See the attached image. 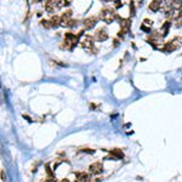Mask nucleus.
Masks as SVG:
<instances>
[{
	"label": "nucleus",
	"instance_id": "3",
	"mask_svg": "<svg viewBox=\"0 0 182 182\" xmlns=\"http://www.w3.org/2000/svg\"><path fill=\"white\" fill-rule=\"evenodd\" d=\"M94 40H95V38H92L91 35H85V37H83V39L80 40V45H81V47H84L86 50L92 51V50H95Z\"/></svg>",
	"mask_w": 182,
	"mask_h": 182
},
{
	"label": "nucleus",
	"instance_id": "16",
	"mask_svg": "<svg viewBox=\"0 0 182 182\" xmlns=\"http://www.w3.org/2000/svg\"><path fill=\"white\" fill-rule=\"evenodd\" d=\"M55 1H56V4H57V6H58V9L69 5V3L67 1V0H55Z\"/></svg>",
	"mask_w": 182,
	"mask_h": 182
},
{
	"label": "nucleus",
	"instance_id": "12",
	"mask_svg": "<svg viewBox=\"0 0 182 182\" xmlns=\"http://www.w3.org/2000/svg\"><path fill=\"white\" fill-rule=\"evenodd\" d=\"M76 181L78 182H91V176L88 172H78L76 174Z\"/></svg>",
	"mask_w": 182,
	"mask_h": 182
},
{
	"label": "nucleus",
	"instance_id": "6",
	"mask_svg": "<svg viewBox=\"0 0 182 182\" xmlns=\"http://www.w3.org/2000/svg\"><path fill=\"white\" fill-rule=\"evenodd\" d=\"M176 40L177 39H174V40H171L169 43H165L164 46L161 47V50L164 51V52H172V51H175L177 47L180 46V44H179V43H176Z\"/></svg>",
	"mask_w": 182,
	"mask_h": 182
},
{
	"label": "nucleus",
	"instance_id": "2",
	"mask_svg": "<svg viewBox=\"0 0 182 182\" xmlns=\"http://www.w3.org/2000/svg\"><path fill=\"white\" fill-rule=\"evenodd\" d=\"M117 13L114 10H112V9H108V7H104L101 10V12H100V18L104 22V23H113L114 21L117 20Z\"/></svg>",
	"mask_w": 182,
	"mask_h": 182
},
{
	"label": "nucleus",
	"instance_id": "21",
	"mask_svg": "<svg viewBox=\"0 0 182 182\" xmlns=\"http://www.w3.org/2000/svg\"><path fill=\"white\" fill-rule=\"evenodd\" d=\"M152 20H148V18H145V21H143V25H147V26H152Z\"/></svg>",
	"mask_w": 182,
	"mask_h": 182
},
{
	"label": "nucleus",
	"instance_id": "19",
	"mask_svg": "<svg viewBox=\"0 0 182 182\" xmlns=\"http://www.w3.org/2000/svg\"><path fill=\"white\" fill-rule=\"evenodd\" d=\"M122 6H123L122 0H114V7H116V9H120Z\"/></svg>",
	"mask_w": 182,
	"mask_h": 182
},
{
	"label": "nucleus",
	"instance_id": "13",
	"mask_svg": "<svg viewBox=\"0 0 182 182\" xmlns=\"http://www.w3.org/2000/svg\"><path fill=\"white\" fill-rule=\"evenodd\" d=\"M50 23H51V26L52 27H58L61 25V16L58 15H54L51 18H50Z\"/></svg>",
	"mask_w": 182,
	"mask_h": 182
},
{
	"label": "nucleus",
	"instance_id": "11",
	"mask_svg": "<svg viewBox=\"0 0 182 182\" xmlns=\"http://www.w3.org/2000/svg\"><path fill=\"white\" fill-rule=\"evenodd\" d=\"M149 10L153 12H158L160 10V7H163V0H152L149 4Z\"/></svg>",
	"mask_w": 182,
	"mask_h": 182
},
{
	"label": "nucleus",
	"instance_id": "15",
	"mask_svg": "<svg viewBox=\"0 0 182 182\" xmlns=\"http://www.w3.org/2000/svg\"><path fill=\"white\" fill-rule=\"evenodd\" d=\"M169 28H170V22L169 21H166L164 25H163V27H161V31H163V35H166L167 34V32H169Z\"/></svg>",
	"mask_w": 182,
	"mask_h": 182
},
{
	"label": "nucleus",
	"instance_id": "25",
	"mask_svg": "<svg viewBox=\"0 0 182 182\" xmlns=\"http://www.w3.org/2000/svg\"><path fill=\"white\" fill-rule=\"evenodd\" d=\"M60 182H69V181L67 180V179H63V180H62V181H60Z\"/></svg>",
	"mask_w": 182,
	"mask_h": 182
},
{
	"label": "nucleus",
	"instance_id": "9",
	"mask_svg": "<svg viewBox=\"0 0 182 182\" xmlns=\"http://www.w3.org/2000/svg\"><path fill=\"white\" fill-rule=\"evenodd\" d=\"M94 38H95V40H97V41H104L108 39V33L104 28H100V29H97V32L95 33Z\"/></svg>",
	"mask_w": 182,
	"mask_h": 182
},
{
	"label": "nucleus",
	"instance_id": "22",
	"mask_svg": "<svg viewBox=\"0 0 182 182\" xmlns=\"http://www.w3.org/2000/svg\"><path fill=\"white\" fill-rule=\"evenodd\" d=\"M1 180H3V181L6 180V176H5V174H4V170H1Z\"/></svg>",
	"mask_w": 182,
	"mask_h": 182
},
{
	"label": "nucleus",
	"instance_id": "18",
	"mask_svg": "<svg viewBox=\"0 0 182 182\" xmlns=\"http://www.w3.org/2000/svg\"><path fill=\"white\" fill-rule=\"evenodd\" d=\"M175 26L176 27H182V15L175 20Z\"/></svg>",
	"mask_w": 182,
	"mask_h": 182
},
{
	"label": "nucleus",
	"instance_id": "5",
	"mask_svg": "<svg viewBox=\"0 0 182 182\" xmlns=\"http://www.w3.org/2000/svg\"><path fill=\"white\" fill-rule=\"evenodd\" d=\"M163 34H160V33H158V32H154V33H152L151 34V37L147 39V41L151 45H153L154 47H158L157 46V44H159V43L161 41V39H163Z\"/></svg>",
	"mask_w": 182,
	"mask_h": 182
},
{
	"label": "nucleus",
	"instance_id": "27",
	"mask_svg": "<svg viewBox=\"0 0 182 182\" xmlns=\"http://www.w3.org/2000/svg\"><path fill=\"white\" fill-rule=\"evenodd\" d=\"M141 1H142V0H141Z\"/></svg>",
	"mask_w": 182,
	"mask_h": 182
},
{
	"label": "nucleus",
	"instance_id": "1",
	"mask_svg": "<svg viewBox=\"0 0 182 182\" xmlns=\"http://www.w3.org/2000/svg\"><path fill=\"white\" fill-rule=\"evenodd\" d=\"M78 40H79L78 35L73 34V33H66L64 39L62 41V44L60 45V47L63 50H73L76 45V43H78Z\"/></svg>",
	"mask_w": 182,
	"mask_h": 182
},
{
	"label": "nucleus",
	"instance_id": "7",
	"mask_svg": "<svg viewBox=\"0 0 182 182\" xmlns=\"http://www.w3.org/2000/svg\"><path fill=\"white\" fill-rule=\"evenodd\" d=\"M96 23H97V18L96 17H86L85 20L83 21V27H84V29H92V28L96 26Z\"/></svg>",
	"mask_w": 182,
	"mask_h": 182
},
{
	"label": "nucleus",
	"instance_id": "4",
	"mask_svg": "<svg viewBox=\"0 0 182 182\" xmlns=\"http://www.w3.org/2000/svg\"><path fill=\"white\" fill-rule=\"evenodd\" d=\"M130 27H131V21L129 18H123L120 20V32H119V37H123L129 33L130 31Z\"/></svg>",
	"mask_w": 182,
	"mask_h": 182
},
{
	"label": "nucleus",
	"instance_id": "20",
	"mask_svg": "<svg viewBox=\"0 0 182 182\" xmlns=\"http://www.w3.org/2000/svg\"><path fill=\"white\" fill-rule=\"evenodd\" d=\"M130 12H131V15L134 16L135 15V5H134V3L130 4Z\"/></svg>",
	"mask_w": 182,
	"mask_h": 182
},
{
	"label": "nucleus",
	"instance_id": "23",
	"mask_svg": "<svg viewBox=\"0 0 182 182\" xmlns=\"http://www.w3.org/2000/svg\"><path fill=\"white\" fill-rule=\"evenodd\" d=\"M83 152H86V153H94V151H90V149H88V148H86V149H81Z\"/></svg>",
	"mask_w": 182,
	"mask_h": 182
},
{
	"label": "nucleus",
	"instance_id": "17",
	"mask_svg": "<svg viewBox=\"0 0 182 182\" xmlns=\"http://www.w3.org/2000/svg\"><path fill=\"white\" fill-rule=\"evenodd\" d=\"M41 26L44 27V28H46V29H49V28H51L52 26H51V23H50V21H46V20H43L41 22Z\"/></svg>",
	"mask_w": 182,
	"mask_h": 182
},
{
	"label": "nucleus",
	"instance_id": "10",
	"mask_svg": "<svg viewBox=\"0 0 182 182\" xmlns=\"http://www.w3.org/2000/svg\"><path fill=\"white\" fill-rule=\"evenodd\" d=\"M45 10L49 12V13H55L56 10H58V6L55 0H46L45 3Z\"/></svg>",
	"mask_w": 182,
	"mask_h": 182
},
{
	"label": "nucleus",
	"instance_id": "28",
	"mask_svg": "<svg viewBox=\"0 0 182 182\" xmlns=\"http://www.w3.org/2000/svg\"><path fill=\"white\" fill-rule=\"evenodd\" d=\"M76 182H78V181H76Z\"/></svg>",
	"mask_w": 182,
	"mask_h": 182
},
{
	"label": "nucleus",
	"instance_id": "24",
	"mask_svg": "<svg viewBox=\"0 0 182 182\" xmlns=\"http://www.w3.org/2000/svg\"><path fill=\"white\" fill-rule=\"evenodd\" d=\"M103 177H96V180H95L94 182H100V181H102Z\"/></svg>",
	"mask_w": 182,
	"mask_h": 182
},
{
	"label": "nucleus",
	"instance_id": "14",
	"mask_svg": "<svg viewBox=\"0 0 182 182\" xmlns=\"http://www.w3.org/2000/svg\"><path fill=\"white\" fill-rule=\"evenodd\" d=\"M111 154H112L113 157H116V158H117V160H119V159H122V158L124 157V154H123V152H122L120 149H113V151L111 152Z\"/></svg>",
	"mask_w": 182,
	"mask_h": 182
},
{
	"label": "nucleus",
	"instance_id": "26",
	"mask_svg": "<svg viewBox=\"0 0 182 182\" xmlns=\"http://www.w3.org/2000/svg\"><path fill=\"white\" fill-rule=\"evenodd\" d=\"M102 1H109V0H102Z\"/></svg>",
	"mask_w": 182,
	"mask_h": 182
},
{
	"label": "nucleus",
	"instance_id": "8",
	"mask_svg": "<svg viewBox=\"0 0 182 182\" xmlns=\"http://www.w3.org/2000/svg\"><path fill=\"white\" fill-rule=\"evenodd\" d=\"M89 171L91 172V174H94V175L101 174V172L103 171V165H102V163H100V161L92 163V164L89 166Z\"/></svg>",
	"mask_w": 182,
	"mask_h": 182
}]
</instances>
